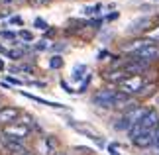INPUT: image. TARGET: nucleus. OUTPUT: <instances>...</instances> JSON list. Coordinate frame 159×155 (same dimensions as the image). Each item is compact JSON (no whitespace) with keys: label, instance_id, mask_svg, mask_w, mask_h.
I'll use <instances>...</instances> for the list:
<instances>
[{"label":"nucleus","instance_id":"aec40b11","mask_svg":"<svg viewBox=\"0 0 159 155\" xmlns=\"http://www.w3.org/2000/svg\"><path fill=\"white\" fill-rule=\"evenodd\" d=\"M6 83H8V84H16V86H24V84H26L24 80H20V79H14V77H6Z\"/></svg>","mask_w":159,"mask_h":155},{"label":"nucleus","instance_id":"423d86ee","mask_svg":"<svg viewBox=\"0 0 159 155\" xmlns=\"http://www.w3.org/2000/svg\"><path fill=\"white\" fill-rule=\"evenodd\" d=\"M20 116V110L12 108V106H2L0 108V126H8V124H14Z\"/></svg>","mask_w":159,"mask_h":155},{"label":"nucleus","instance_id":"ddd939ff","mask_svg":"<svg viewBox=\"0 0 159 155\" xmlns=\"http://www.w3.org/2000/svg\"><path fill=\"white\" fill-rule=\"evenodd\" d=\"M84 75H87V67H84V65H77L75 69H73V79H75V80L83 79Z\"/></svg>","mask_w":159,"mask_h":155},{"label":"nucleus","instance_id":"f8f14e48","mask_svg":"<svg viewBox=\"0 0 159 155\" xmlns=\"http://www.w3.org/2000/svg\"><path fill=\"white\" fill-rule=\"evenodd\" d=\"M100 10H102V4L96 2V4H93V6H84V8H83V14H84V16H96Z\"/></svg>","mask_w":159,"mask_h":155},{"label":"nucleus","instance_id":"c756f323","mask_svg":"<svg viewBox=\"0 0 159 155\" xmlns=\"http://www.w3.org/2000/svg\"><path fill=\"white\" fill-rule=\"evenodd\" d=\"M157 155H159V153H157Z\"/></svg>","mask_w":159,"mask_h":155},{"label":"nucleus","instance_id":"20e7f679","mask_svg":"<svg viewBox=\"0 0 159 155\" xmlns=\"http://www.w3.org/2000/svg\"><path fill=\"white\" fill-rule=\"evenodd\" d=\"M30 132H32V128L26 122H14V124L4 126L2 135L4 138H10V139H16V141H24L30 135Z\"/></svg>","mask_w":159,"mask_h":155},{"label":"nucleus","instance_id":"f03ea898","mask_svg":"<svg viewBox=\"0 0 159 155\" xmlns=\"http://www.w3.org/2000/svg\"><path fill=\"white\" fill-rule=\"evenodd\" d=\"M118 90L124 92V94L132 96V94H142V92L148 90V84H145V77L143 75H132L124 80L118 83Z\"/></svg>","mask_w":159,"mask_h":155},{"label":"nucleus","instance_id":"4468645a","mask_svg":"<svg viewBox=\"0 0 159 155\" xmlns=\"http://www.w3.org/2000/svg\"><path fill=\"white\" fill-rule=\"evenodd\" d=\"M145 38L148 39H151V41H159V26L157 28H151V30H148V32H145Z\"/></svg>","mask_w":159,"mask_h":155},{"label":"nucleus","instance_id":"cd10ccee","mask_svg":"<svg viewBox=\"0 0 159 155\" xmlns=\"http://www.w3.org/2000/svg\"><path fill=\"white\" fill-rule=\"evenodd\" d=\"M53 155H67V153H61V151H55Z\"/></svg>","mask_w":159,"mask_h":155},{"label":"nucleus","instance_id":"9d476101","mask_svg":"<svg viewBox=\"0 0 159 155\" xmlns=\"http://www.w3.org/2000/svg\"><path fill=\"white\" fill-rule=\"evenodd\" d=\"M130 75H128L126 71H122V69H112V71H108L106 75H104V79L108 80V83H116L118 84L120 80H124V79H128Z\"/></svg>","mask_w":159,"mask_h":155},{"label":"nucleus","instance_id":"393cba45","mask_svg":"<svg viewBox=\"0 0 159 155\" xmlns=\"http://www.w3.org/2000/svg\"><path fill=\"white\" fill-rule=\"evenodd\" d=\"M32 2H34L35 6H45V4H49V2H53V0H32Z\"/></svg>","mask_w":159,"mask_h":155},{"label":"nucleus","instance_id":"a878e982","mask_svg":"<svg viewBox=\"0 0 159 155\" xmlns=\"http://www.w3.org/2000/svg\"><path fill=\"white\" fill-rule=\"evenodd\" d=\"M0 2H2V4H6V6H10L12 2H14V0H0Z\"/></svg>","mask_w":159,"mask_h":155},{"label":"nucleus","instance_id":"dca6fc26","mask_svg":"<svg viewBox=\"0 0 159 155\" xmlns=\"http://www.w3.org/2000/svg\"><path fill=\"white\" fill-rule=\"evenodd\" d=\"M6 55H8V57L10 59H22L24 57V51H22V49H8V51H6Z\"/></svg>","mask_w":159,"mask_h":155},{"label":"nucleus","instance_id":"f3484780","mask_svg":"<svg viewBox=\"0 0 159 155\" xmlns=\"http://www.w3.org/2000/svg\"><path fill=\"white\" fill-rule=\"evenodd\" d=\"M18 38L30 43V41H34V34H32V32H28V30H20V32H18Z\"/></svg>","mask_w":159,"mask_h":155},{"label":"nucleus","instance_id":"2eb2a0df","mask_svg":"<svg viewBox=\"0 0 159 155\" xmlns=\"http://www.w3.org/2000/svg\"><path fill=\"white\" fill-rule=\"evenodd\" d=\"M49 67H51V69H61V67H63V57L53 55V57L49 59Z\"/></svg>","mask_w":159,"mask_h":155},{"label":"nucleus","instance_id":"b1692460","mask_svg":"<svg viewBox=\"0 0 159 155\" xmlns=\"http://www.w3.org/2000/svg\"><path fill=\"white\" fill-rule=\"evenodd\" d=\"M153 147L159 151V126H157V130H155V138H153Z\"/></svg>","mask_w":159,"mask_h":155},{"label":"nucleus","instance_id":"f257e3e1","mask_svg":"<svg viewBox=\"0 0 159 155\" xmlns=\"http://www.w3.org/2000/svg\"><path fill=\"white\" fill-rule=\"evenodd\" d=\"M159 126V114H157V110H148L139 120L134 124V126L128 130V134H130V139L134 138H138V135H142V134H148V132H155Z\"/></svg>","mask_w":159,"mask_h":155},{"label":"nucleus","instance_id":"1a4fd4ad","mask_svg":"<svg viewBox=\"0 0 159 155\" xmlns=\"http://www.w3.org/2000/svg\"><path fill=\"white\" fill-rule=\"evenodd\" d=\"M4 145H6V149H8L10 153H14V155H26V153H28L22 141H16V139L4 138Z\"/></svg>","mask_w":159,"mask_h":155},{"label":"nucleus","instance_id":"6ab92c4d","mask_svg":"<svg viewBox=\"0 0 159 155\" xmlns=\"http://www.w3.org/2000/svg\"><path fill=\"white\" fill-rule=\"evenodd\" d=\"M34 26H35V28H38V30H43V32H45V30H47V28H49V26H47V22H45V20H41V18H35V22H34Z\"/></svg>","mask_w":159,"mask_h":155},{"label":"nucleus","instance_id":"9b49d317","mask_svg":"<svg viewBox=\"0 0 159 155\" xmlns=\"http://www.w3.org/2000/svg\"><path fill=\"white\" fill-rule=\"evenodd\" d=\"M22 96H26V98H30V100H34V102L45 104V106H51V108H65V104H59V102L45 100V98H39V96H35V94H30V92H24V90H22Z\"/></svg>","mask_w":159,"mask_h":155},{"label":"nucleus","instance_id":"0eeeda50","mask_svg":"<svg viewBox=\"0 0 159 155\" xmlns=\"http://www.w3.org/2000/svg\"><path fill=\"white\" fill-rule=\"evenodd\" d=\"M153 138H155V132H148V134H142L138 138H134L132 144L136 147H139V149H145V147L153 145Z\"/></svg>","mask_w":159,"mask_h":155},{"label":"nucleus","instance_id":"7ed1b4c3","mask_svg":"<svg viewBox=\"0 0 159 155\" xmlns=\"http://www.w3.org/2000/svg\"><path fill=\"white\" fill-rule=\"evenodd\" d=\"M145 112H148V108H142V106H134V108H130V110H126V112L122 114L118 120H116L114 128L120 130V132H128V130H130Z\"/></svg>","mask_w":159,"mask_h":155},{"label":"nucleus","instance_id":"412c9836","mask_svg":"<svg viewBox=\"0 0 159 155\" xmlns=\"http://www.w3.org/2000/svg\"><path fill=\"white\" fill-rule=\"evenodd\" d=\"M10 24H12V26H20V28H22V26H24V20H22L20 16H12V18H10Z\"/></svg>","mask_w":159,"mask_h":155},{"label":"nucleus","instance_id":"4be33fe9","mask_svg":"<svg viewBox=\"0 0 159 155\" xmlns=\"http://www.w3.org/2000/svg\"><path fill=\"white\" fill-rule=\"evenodd\" d=\"M47 47H49V41H45V39L38 41V45H35V49H38V51H43V49H47Z\"/></svg>","mask_w":159,"mask_h":155},{"label":"nucleus","instance_id":"a211bd4d","mask_svg":"<svg viewBox=\"0 0 159 155\" xmlns=\"http://www.w3.org/2000/svg\"><path fill=\"white\" fill-rule=\"evenodd\" d=\"M0 38H4V39H12V41H16V38H18V34H16V32H8V30H4V32H0Z\"/></svg>","mask_w":159,"mask_h":155},{"label":"nucleus","instance_id":"5701e85b","mask_svg":"<svg viewBox=\"0 0 159 155\" xmlns=\"http://www.w3.org/2000/svg\"><path fill=\"white\" fill-rule=\"evenodd\" d=\"M108 153H110V155H120V153H118V147H116V144H110V145H108Z\"/></svg>","mask_w":159,"mask_h":155},{"label":"nucleus","instance_id":"bb28decb","mask_svg":"<svg viewBox=\"0 0 159 155\" xmlns=\"http://www.w3.org/2000/svg\"><path fill=\"white\" fill-rule=\"evenodd\" d=\"M4 69H6V65H4V61H2V59H0V73H2Z\"/></svg>","mask_w":159,"mask_h":155},{"label":"nucleus","instance_id":"6e6552de","mask_svg":"<svg viewBox=\"0 0 159 155\" xmlns=\"http://www.w3.org/2000/svg\"><path fill=\"white\" fill-rule=\"evenodd\" d=\"M38 151L41 155H53L55 153V139L53 138H41L38 141Z\"/></svg>","mask_w":159,"mask_h":155},{"label":"nucleus","instance_id":"39448f33","mask_svg":"<svg viewBox=\"0 0 159 155\" xmlns=\"http://www.w3.org/2000/svg\"><path fill=\"white\" fill-rule=\"evenodd\" d=\"M134 59H138V61H143V63H153V61L159 59V47L155 45V43H151V45H145L142 49H138L136 53L132 55Z\"/></svg>","mask_w":159,"mask_h":155},{"label":"nucleus","instance_id":"c85d7f7f","mask_svg":"<svg viewBox=\"0 0 159 155\" xmlns=\"http://www.w3.org/2000/svg\"><path fill=\"white\" fill-rule=\"evenodd\" d=\"M26 155H30V153H26Z\"/></svg>","mask_w":159,"mask_h":155}]
</instances>
